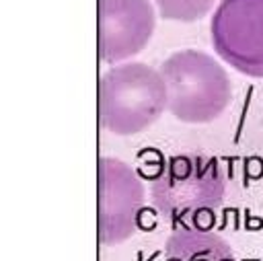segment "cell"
<instances>
[{
  "label": "cell",
  "instance_id": "obj_4",
  "mask_svg": "<svg viewBox=\"0 0 263 261\" xmlns=\"http://www.w3.org/2000/svg\"><path fill=\"white\" fill-rule=\"evenodd\" d=\"M97 234L101 245L127 240L140 222L144 185L129 164L101 156L97 166Z\"/></svg>",
  "mask_w": 263,
  "mask_h": 261
},
{
  "label": "cell",
  "instance_id": "obj_8",
  "mask_svg": "<svg viewBox=\"0 0 263 261\" xmlns=\"http://www.w3.org/2000/svg\"><path fill=\"white\" fill-rule=\"evenodd\" d=\"M154 2L162 18L181 21V23L199 21L216 4V0H154Z\"/></svg>",
  "mask_w": 263,
  "mask_h": 261
},
{
  "label": "cell",
  "instance_id": "obj_5",
  "mask_svg": "<svg viewBox=\"0 0 263 261\" xmlns=\"http://www.w3.org/2000/svg\"><path fill=\"white\" fill-rule=\"evenodd\" d=\"M210 31L216 53L228 66L263 78V0H220Z\"/></svg>",
  "mask_w": 263,
  "mask_h": 261
},
{
  "label": "cell",
  "instance_id": "obj_7",
  "mask_svg": "<svg viewBox=\"0 0 263 261\" xmlns=\"http://www.w3.org/2000/svg\"><path fill=\"white\" fill-rule=\"evenodd\" d=\"M164 261H236L232 247L199 226H177L164 243Z\"/></svg>",
  "mask_w": 263,
  "mask_h": 261
},
{
  "label": "cell",
  "instance_id": "obj_1",
  "mask_svg": "<svg viewBox=\"0 0 263 261\" xmlns=\"http://www.w3.org/2000/svg\"><path fill=\"white\" fill-rule=\"evenodd\" d=\"M226 193L220 162L208 154H175L150 181V201L175 226L212 220Z\"/></svg>",
  "mask_w": 263,
  "mask_h": 261
},
{
  "label": "cell",
  "instance_id": "obj_2",
  "mask_svg": "<svg viewBox=\"0 0 263 261\" xmlns=\"http://www.w3.org/2000/svg\"><path fill=\"white\" fill-rule=\"evenodd\" d=\"M166 86V109L185 123H208L218 119L232 101L226 70L199 49H181L160 66Z\"/></svg>",
  "mask_w": 263,
  "mask_h": 261
},
{
  "label": "cell",
  "instance_id": "obj_6",
  "mask_svg": "<svg viewBox=\"0 0 263 261\" xmlns=\"http://www.w3.org/2000/svg\"><path fill=\"white\" fill-rule=\"evenodd\" d=\"M154 25L150 0H99V60L117 64L140 53Z\"/></svg>",
  "mask_w": 263,
  "mask_h": 261
},
{
  "label": "cell",
  "instance_id": "obj_3",
  "mask_svg": "<svg viewBox=\"0 0 263 261\" xmlns=\"http://www.w3.org/2000/svg\"><path fill=\"white\" fill-rule=\"evenodd\" d=\"M166 107V86L152 66L129 62L99 78V123L115 136H134L152 125Z\"/></svg>",
  "mask_w": 263,
  "mask_h": 261
}]
</instances>
